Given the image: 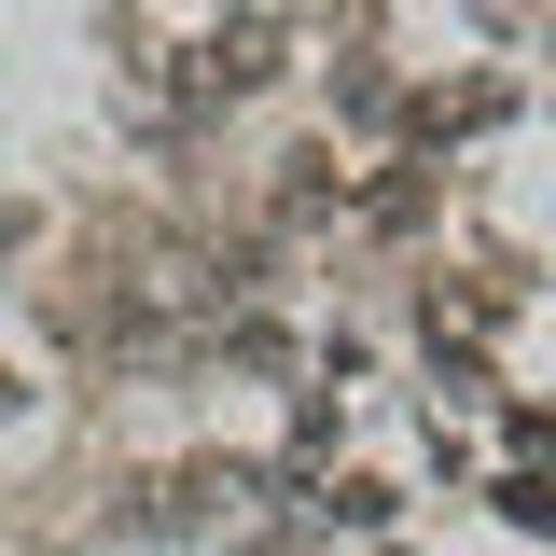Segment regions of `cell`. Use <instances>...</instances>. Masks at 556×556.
<instances>
[{
    "label": "cell",
    "mask_w": 556,
    "mask_h": 556,
    "mask_svg": "<svg viewBox=\"0 0 556 556\" xmlns=\"http://www.w3.org/2000/svg\"><path fill=\"white\" fill-rule=\"evenodd\" d=\"M0 404H14V376H0Z\"/></svg>",
    "instance_id": "1"
}]
</instances>
